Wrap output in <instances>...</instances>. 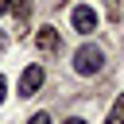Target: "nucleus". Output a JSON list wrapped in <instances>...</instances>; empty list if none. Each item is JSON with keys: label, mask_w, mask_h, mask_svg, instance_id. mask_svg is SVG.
I'll list each match as a JSON object with an SVG mask.
<instances>
[{"label": "nucleus", "mask_w": 124, "mask_h": 124, "mask_svg": "<svg viewBox=\"0 0 124 124\" xmlns=\"http://www.w3.org/2000/svg\"><path fill=\"white\" fill-rule=\"evenodd\" d=\"M39 85H43V66H27V70L19 74V93H23V97H31Z\"/></svg>", "instance_id": "7ed1b4c3"}, {"label": "nucleus", "mask_w": 124, "mask_h": 124, "mask_svg": "<svg viewBox=\"0 0 124 124\" xmlns=\"http://www.w3.org/2000/svg\"><path fill=\"white\" fill-rule=\"evenodd\" d=\"M8 97V81H4V74H0V101Z\"/></svg>", "instance_id": "1a4fd4ad"}, {"label": "nucleus", "mask_w": 124, "mask_h": 124, "mask_svg": "<svg viewBox=\"0 0 124 124\" xmlns=\"http://www.w3.org/2000/svg\"><path fill=\"white\" fill-rule=\"evenodd\" d=\"M12 12V0H0V16H8Z\"/></svg>", "instance_id": "6e6552de"}, {"label": "nucleus", "mask_w": 124, "mask_h": 124, "mask_svg": "<svg viewBox=\"0 0 124 124\" xmlns=\"http://www.w3.org/2000/svg\"><path fill=\"white\" fill-rule=\"evenodd\" d=\"M39 46H43V50H54V46H58V31H54V27H39Z\"/></svg>", "instance_id": "20e7f679"}, {"label": "nucleus", "mask_w": 124, "mask_h": 124, "mask_svg": "<svg viewBox=\"0 0 124 124\" xmlns=\"http://www.w3.org/2000/svg\"><path fill=\"white\" fill-rule=\"evenodd\" d=\"M4 43H8V39H4V31H0V50H4Z\"/></svg>", "instance_id": "9b49d317"}, {"label": "nucleus", "mask_w": 124, "mask_h": 124, "mask_svg": "<svg viewBox=\"0 0 124 124\" xmlns=\"http://www.w3.org/2000/svg\"><path fill=\"white\" fill-rule=\"evenodd\" d=\"M12 12H16V16H19V19H23V16H27V12H31V0H12Z\"/></svg>", "instance_id": "423d86ee"}, {"label": "nucleus", "mask_w": 124, "mask_h": 124, "mask_svg": "<svg viewBox=\"0 0 124 124\" xmlns=\"http://www.w3.org/2000/svg\"><path fill=\"white\" fill-rule=\"evenodd\" d=\"M27 124H50V112H35V116H31Z\"/></svg>", "instance_id": "0eeeda50"}, {"label": "nucleus", "mask_w": 124, "mask_h": 124, "mask_svg": "<svg viewBox=\"0 0 124 124\" xmlns=\"http://www.w3.org/2000/svg\"><path fill=\"white\" fill-rule=\"evenodd\" d=\"M105 124H124V93L112 101V108H108V120Z\"/></svg>", "instance_id": "39448f33"}, {"label": "nucleus", "mask_w": 124, "mask_h": 124, "mask_svg": "<svg viewBox=\"0 0 124 124\" xmlns=\"http://www.w3.org/2000/svg\"><path fill=\"white\" fill-rule=\"evenodd\" d=\"M62 124H85V120H81V116H70V120H62Z\"/></svg>", "instance_id": "9d476101"}, {"label": "nucleus", "mask_w": 124, "mask_h": 124, "mask_svg": "<svg viewBox=\"0 0 124 124\" xmlns=\"http://www.w3.org/2000/svg\"><path fill=\"white\" fill-rule=\"evenodd\" d=\"M74 70H78L81 78L101 74V70H105V50H101L97 43H81V46L74 50Z\"/></svg>", "instance_id": "f257e3e1"}, {"label": "nucleus", "mask_w": 124, "mask_h": 124, "mask_svg": "<svg viewBox=\"0 0 124 124\" xmlns=\"http://www.w3.org/2000/svg\"><path fill=\"white\" fill-rule=\"evenodd\" d=\"M70 23H74V31H81V35H89V31H97V23H101V16L89 8V4H78L74 8V16H70Z\"/></svg>", "instance_id": "f03ea898"}]
</instances>
